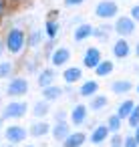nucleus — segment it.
<instances>
[{
    "instance_id": "6ab92c4d",
    "label": "nucleus",
    "mask_w": 139,
    "mask_h": 147,
    "mask_svg": "<svg viewBox=\"0 0 139 147\" xmlns=\"http://www.w3.org/2000/svg\"><path fill=\"white\" fill-rule=\"evenodd\" d=\"M97 91H99L97 81H85V83L81 85V89H79V95H81V97H93Z\"/></svg>"
},
{
    "instance_id": "dca6fc26",
    "label": "nucleus",
    "mask_w": 139,
    "mask_h": 147,
    "mask_svg": "<svg viewBox=\"0 0 139 147\" xmlns=\"http://www.w3.org/2000/svg\"><path fill=\"white\" fill-rule=\"evenodd\" d=\"M81 77H83V71H81L79 67H69V69H65V73H63V79H65L67 85H73V83L81 81Z\"/></svg>"
},
{
    "instance_id": "ea45409f",
    "label": "nucleus",
    "mask_w": 139,
    "mask_h": 147,
    "mask_svg": "<svg viewBox=\"0 0 139 147\" xmlns=\"http://www.w3.org/2000/svg\"><path fill=\"white\" fill-rule=\"evenodd\" d=\"M137 93H139V85H137Z\"/></svg>"
},
{
    "instance_id": "393cba45",
    "label": "nucleus",
    "mask_w": 139,
    "mask_h": 147,
    "mask_svg": "<svg viewBox=\"0 0 139 147\" xmlns=\"http://www.w3.org/2000/svg\"><path fill=\"white\" fill-rule=\"evenodd\" d=\"M40 42H43V32H40V30H32L30 36H26V45H28L30 49H36Z\"/></svg>"
},
{
    "instance_id": "473e14b6",
    "label": "nucleus",
    "mask_w": 139,
    "mask_h": 147,
    "mask_svg": "<svg viewBox=\"0 0 139 147\" xmlns=\"http://www.w3.org/2000/svg\"><path fill=\"white\" fill-rule=\"evenodd\" d=\"M55 121H67V111L65 109H59L55 113Z\"/></svg>"
},
{
    "instance_id": "4c0bfd02",
    "label": "nucleus",
    "mask_w": 139,
    "mask_h": 147,
    "mask_svg": "<svg viewBox=\"0 0 139 147\" xmlns=\"http://www.w3.org/2000/svg\"><path fill=\"white\" fill-rule=\"evenodd\" d=\"M135 55L139 57V42H137V47H135Z\"/></svg>"
},
{
    "instance_id": "58836bf2",
    "label": "nucleus",
    "mask_w": 139,
    "mask_h": 147,
    "mask_svg": "<svg viewBox=\"0 0 139 147\" xmlns=\"http://www.w3.org/2000/svg\"><path fill=\"white\" fill-rule=\"evenodd\" d=\"M2 51H4V42H0V55H2Z\"/></svg>"
},
{
    "instance_id": "7ed1b4c3",
    "label": "nucleus",
    "mask_w": 139,
    "mask_h": 147,
    "mask_svg": "<svg viewBox=\"0 0 139 147\" xmlns=\"http://www.w3.org/2000/svg\"><path fill=\"white\" fill-rule=\"evenodd\" d=\"M28 93V81L24 77H14L6 85V95L8 97H22Z\"/></svg>"
},
{
    "instance_id": "1a4fd4ad",
    "label": "nucleus",
    "mask_w": 139,
    "mask_h": 147,
    "mask_svg": "<svg viewBox=\"0 0 139 147\" xmlns=\"http://www.w3.org/2000/svg\"><path fill=\"white\" fill-rule=\"evenodd\" d=\"M109 135H111V131H109L107 125H97V127L93 129V133L89 135V141H91L93 145H101L103 141L109 139Z\"/></svg>"
},
{
    "instance_id": "412c9836",
    "label": "nucleus",
    "mask_w": 139,
    "mask_h": 147,
    "mask_svg": "<svg viewBox=\"0 0 139 147\" xmlns=\"http://www.w3.org/2000/svg\"><path fill=\"white\" fill-rule=\"evenodd\" d=\"M49 111H51L49 101H36V103H34V107H32L34 117H47V115H49Z\"/></svg>"
},
{
    "instance_id": "0eeeda50",
    "label": "nucleus",
    "mask_w": 139,
    "mask_h": 147,
    "mask_svg": "<svg viewBox=\"0 0 139 147\" xmlns=\"http://www.w3.org/2000/svg\"><path fill=\"white\" fill-rule=\"evenodd\" d=\"M69 133H71V127H69L67 121H55V125L51 127V135L55 137V141H61L63 143Z\"/></svg>"
},
{
    "instance_id": "a878e982",
    "label": "nucleus",
    "mask_w": 139,
    "mask_h": 147,
    "mask_svg": "<svg viewBox=\"0 0 139 147\" xmlns=\"http://www.w3.org/2000/svg\"><path fill=\"white\" fill-rule=\"evenodd\" d=\"M57 34H59V22L57 20H47V36L51 40H55Z\"/></svg>"
},
{
    "instance_id": "a19ab883",
    "label": "nucleus",
    "mask_w": 139,
    "mask_h": 147,
    "mask_svg": "<svg viewBox=\"0 0 139 147\" xmlns=\"http://www.w3.org/2000/svg\"><path fill=\"white\" fill-rule=\"evenodd\" d=\"M26 147H34V145H26Z\"/></svg>"
},
{
    "instance_id": "f3484780",
    "label": "nucleus",
    "mask_w": 139,
    "mask_h": 147,
    "mask_svg": "<svg viewBox=\"0 0 139 147\" xmlns=\"http://www.w3.org/2000/svg\"><path fill=\"white\" fill-rule=\"evenodd\" d=\"M129 42L125 40V38H119L115 45H113V55L117 57V59H125V57H129Z\"/></svg>"
},
{
    "instance_id": "aec40b11",
    "label": "nucleus",
    "mask_w": 139,
    "mask_h": 147,
    "mask_svg": "<svg viewBox=\"0 0 139 147\" xmlns=\"http://www.w3.org/2000/svg\"><path fill=\"white\" fill-rule=\"evenodd\" d=\"M95 73L97 77H107L113 73V63L111 61H99V65L95 67Z\"/></svg>"
},
{
    "instance_id": "9b49d317",
    "label": "nucleus",
    "mask_w": 139,
    "mask_h": 147,
    "mask_svg": "<svg viewBox=\"0 0 139 147\" xmlns=\"http://www.w3.org/2000/svg\"><path fill=\"white\" fill-rule=\"evenodd\" d=\"M85 141H87V135L83 131H75L67 135V139L63 141V147H83Z\"/></svg>"
},
{
    "instance_id": "4be33fe9",
    "label": "nucleus",
    "mask_w": 139,
    "mask_h": 147,
    "mask_svg": "<svg viewBox=\"0 0 139 147\" xmlns=\"http://www.w3.org/2000/svg\"><path fill=\"white\" fill-rule=\"evenodd\" d=\"M133 107H135V103H133V101H129V99H127V101H123V103L117 107V117H119V119L129 117V113L133 111Z\"/></svg>"
},
{
    "instance_id": "423d86ee",
    "label": "nucleus",
    "mask_w": 139,
    "mask_h": 147,
    "mask_svg": "<svg viewBox=\"0 0 139 147\" xmlns=\"http://www.w3.org/2000/svg\"><path fill=\"white\" fill-rule=\"evenodd\" d=\"M115 30L119 36H129L135 32V20L129 18V16H119L117 22H115Z\"/></svg>"
},
{
    "instance_id": "e433bc0d",
    "label": "nucleus",
    "mask_w": 139,
    "mask_h": 147,
    "mask_svg": "<svg viewBox=\"0 0 139 147\" xmlns=\"http://www.w3.org/2000/svg\"><path fill=\"white\" fill-rule=\"evenodd\" d=\"M133 137H135V141H137V143H139V125H137V127H135V135H133Z\"/></svg>"
},
{
    "instance_id": "9d476101",
    "label": "nucleus",
    "mask_w": 139,
    "mask_h": 147,
    "mask_svg": "<svg viewBox=\"0 0 139 147\" xmlns=\"http://www.w3.org/2000/svg\"><path fill=\"white\" fill-rule=\"evenodd\" d=\"M69 59H71V51H69L67 47H59V49H55V53L51 55V63H53L55 67H63V65H67Z\"/></svg>"
},
{
    "instance_id": "a211bd4d",
    "label": "nucleus",
    "mask_w": 139,
    "mask_h": 147,
    "mask_svg": "<svg viewBox=\"0 0 139 147\" xmlns=\"http://www.w3.org/2000/svg\"><path fill=\"white\" fill-rule=\"evenodd\" d=\"M55 79H57L55 69H43V73L38 75V87H40V89H43V87H49V85L55 83Z\"/></svg>"
},
{
    "instance_id": "79ce46f5",
    "label": "nucleus",
    "mask_w": 139,
    "mask_h": 147,
    "mask_svg": "<svg viewBox=\"0 0 139 147\" xmlns=\"http://www.w3.org/2000/svg\"><path fill=\"white\" fill-rule=\"evenodd\" d=\"M6 147H14V145H6Z\"/></svg>"
},
{
    "instance_id": "ddd939ff",
    "label": "nucleus",
    "mask_w": 139,
    "mask_h": 147,
    "mask_svg": "<svg viewBox=\"0 0 139 147\" xmlns=\"http://www.w3.org/2000/svg\"><path fill=\"white\" fill-rule=\"evenodd\" d=\"M85 121H87V107L85 105H75V109L71 111V123L79 127Z\"/></svg>"
},
{
    "instance_id": "f03ea898",
    "label": "nucleus",
    "mask_w": 139,
    "mask_h": 147,
    "mask_svg": "<svg viewBox=\"0 0 139 147\" xmlns=\"http://www.w3.org/2000/svg\"><path fill=\"white\" fill-rule=\"evenodd\" d=\"M26 111H28L26 101H10L2 111V117L4 119H22L26 115Z\"/></svg>"
},
{
    "instance_id": "72a5a7b5",
    "label": "nucleus",
    "mask_w": 139,
    "mask_h": 147,
    "mask_svg": "<svg viewBox=\"0 0 139 147\" xmlns=\"http://www.w3.org/2000/svg\"><path fill=\"white\" fill-rule=\"evenodd\" d=\"M83 2H85V0H65V6H69V8L71 6H81Z\"/></svg>"
},
{
    "instance_id": "2f4dec72",
    "label": "nucleus",
    "mask_w": 139,
    "mask_h": 147,
    "mask_svg": "<svg viewBox=\"0 0 139 147\" xmlns=\"http://www.w3.org/2000/svg\"><path fill=\"white\" fill-rule=\"evenodd\" d=\"M123 147H139V143L135 141V137H133V135H129V137H125V139H123Z\"/></svg>"
},
{
    "instance_id": "c756f323",
    "label": "nucleus",
    "mask_w": 139,
    "mask_h": 147,
    "mask_svg": "<svg viewBox=\"0 0 139 147\" xmlns=\"http://www.w3.org/2000/svg\"><path fill=\"white\" fill-rule=\"evenodd\" d=\"M12 73V63H0V79H4V77H8Z\"/></svg>"
},
{
    "instance_id": "5701e85b",
    "label": "nucleus",
    "mask_w": 139,
    "mask_h": 147,
    "mask_svg": "<svg viewBox=\"0 0 139 147\" xmlns=\"http://www.w3.org/2000/svg\"><path fill=\"white\" fill-rule=\"evenodd\" d=\"M131 89H133V85H131L129 81H115V83L111 85V91L117 93V95H121V93H129Z\"/></svg>"
},
{
    "instance_id": "cd10ccee",
    "label": "nucleus",
    "mask_w": 139,
    "mask_h": 147,
    "mask_svg": "<svg viewBox=\"0 0 139 147\" xmlns=\"http://www.w3.org/2000/svg\"><path fill=\"white\" fill-rule=\"evenodd\" d=\"M127 121H129V125H131L133 129H135V127L139 125V105H135V107H133V111L129 113Z\"/></svg>"
},
{
    "instance_id": "c9c22d12",
    "label": "nucleus",
    "mask_w": 139,
    "mask_h": 147,
    "mask_svg": "<svg viewBox=\"0 0 139 147\" xmlns=\"http://www.w3.org/2000/svg\"><path fill=\"white\" fill-rule=\"evenodd\" d=\"M6 14V0H0V18Z\"/></svg>"
},
{
    "instance_id": "20e7f679",
    "label": "nucleus",
    "mask_w": 139,
    "mask_h": 147,
    "mask_svg": "<svg viewBox=\"0 0 139 147\" xmlns=\"http://www.w3.org/2000/svg\"><path fill=\"white\" fill-rule=\"evenodd\" d=\"M26 135H28V131H26L22 125H8V127L4 129V137H6V141L12 143V145L22 143V141L26 139Z\"/></svg>"
},
{
    "instance_id": "4468645a",
    "label": "nucleus",
    "mask_w": 139,
    "mask_h": 147,
    "mask_svg": "<svg viewBox=\"0 0 139 147\" xmlns=\"http://www.w3.org/2000/svg\"><path fill=\"white\" fill-rule=\"evenodd\" d=\"M47 133H51V125L47 121H36L28 129V135H32V137H45Z\"/></svg>"
},
{
    "instance_id": "f8f14e48",
    "label": "nucleus",
    "mask_w": 139,
    "mask_h": 147,
    "mask_svg": "<svg viewBox=\"0 0 139 147\" xmlns=\"http://www.w3.org/2000/svg\"><path fill=\"white\" fill-rule=\"evenodd\" d=\"M89 36H93V26H91V24L83 22V24H79V26L75 28V34H73L75 42H83V40H87Z\"/></svg>"
},
{
    "instance_id": "f704fd0d",
    "label": "nucleus",
    "mask_w": 139,
    "mask_h": 147,
    "mask_svg": "<svg viewBox=\"0 0 139 147\" xmlns=\"http://www.w3.org/2000/svg\"><path fill=\"white\" fill-rule=\"evenodd\" d=\"M131 18H133L135 22H139V4L131 8Z\"/></svg>"
},
{
    "instance_id": "6e6552de",
    "label": "nucleus",
    "mask_w": 139,
    "mask_h": 147,
    "mask_svg": "<svg viewBox=\"0 0 139 147\" xmlns=\"http://www.w3.org/2000/svg\"><path fill=\"white\" fill-rule=\"evenodd\" d=\"M99 61H101V51H99L97 47H91V49L85 51V55H83V65H85L87 69H95V67L99 65Z\"/></svg>"
},
{
    "instance_id": "2eb2a0df",
    "label": "nucleus",
    "mask_w": 139,
    "mask_h": 147,
    "mask_svg": "<svg viewBox=\"0 0 139 147\" xmlns=\"http://www.w3.org/2000/svg\"><path fill=\"white\" fill-rule=\"evenodd\" d=\"M61 95H63V89L59 87V85H49V87H43V97H45V101H59L61 99Z\"/></svg>"
},
{
    "instance_id": "f257e3e1",
    "label": "nucleus",
    "mask_w": 139,
    "mask_h": 147,
    "mask_svg": "<svg viewBox=\"0 0 139 147\" xmlns=\"http://www.w3.org/2000/svg\"><path fill=\"white\" fill-rule=\"evenodd\" d=\"M4 47L12 55H20V51L26 47V34H24V30L22 28H10L8 34H6Z\"/></svg>"
},
{
    "instance_id": "bb28decb",
    "label": "nucleus",
    "mask_w": 139,
    "mask_h": 147,
    "mask_svg": "<svg viewBox=\"0 0 139 147\" xmlns=\"http://www.w3.org/2000/svg\"><path fill=\"white\" fill-rule=\"evenodd\" d=\"M107 127H109V131H111V133H117V131L121 129V119H119L117 115H111V117H109V121H107Z\"/></svg>"
},
{
    "instance_id": "7c9ffc66",
    "label": "nucleus",
    "mask_w": 139,
    "mask_h": 147,
    "mask_svg": "<svg viewBox=\"0 0 139 147\" xmlns=\"http://www.w3.org/2000/svg\"><path fill=\"white\" fill-rule=\"evenodd\" d=\"M111 147H123V137L119 135V131L111 135Z\"/></svg>"
},
{
    "instance_id": "c85d7f7f",
    "label": "nucleus",
    "mask_w": 139,
    "mask_h": 147,
    "mask_svg": "<svg viewBox=\"0 0 139 147\" xmlns=\"http://www.w3.org/2000/svg\"><path fill=\"white\" fill-rule=\"evenodd\" d=\"M109 26H101V28H93V36H97L99 40H107L109 38Z\"/></svg>"
},
{
    "instance_id": "39448f33",
    "label": "nucleus",
    "mask_w": 139,
    "mask_h": 147,
    "mask_svg": "<svg viewBox=\"0 0 139 147\" xmlns=\"http://www.w3.org/2000/svg\"><path fill=\"white\" fill-rule=\"evenodd\" d=\"M117 4L113 2V0H101V2L97 4V8H95V14L99 16V18H103V20H107V18H115L117 16Z\"/></svg>"
},
{
    "instance_id": "b1692460",
    "label": "nucleus",
    "mask_w": 139,
    "mask_h": 147,
    "mask_svg": "<svg viewBox=\"0 0 139 147\" xmlns=\"http://www.w3.org/2000/svg\"><path fill=\"white\" fill-rule=\"evenodd\" d=\"M107 97L105 95H93V101L89 103V107L93 109V111H99V109H103V107H107Z\"/></svg>"
}]
</instances>
